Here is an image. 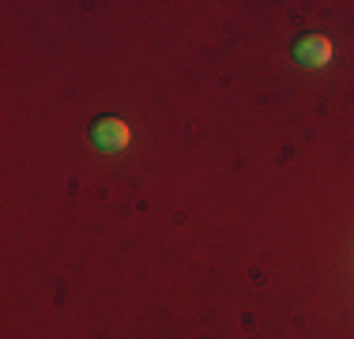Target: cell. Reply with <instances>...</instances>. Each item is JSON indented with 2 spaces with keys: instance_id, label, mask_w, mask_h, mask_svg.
Returning a JSON list of instances; mask_svg holds the SVG:
<instances>
[{
  "instance_id": "cell-2",
  "label": "cell",
  "mask_w": 354,
  "mask_h": 339,
  "mask_svg": "<svg viewBox=\"0 0 354 339\" xmlns=\"http://www.w3.org/2000/svg\"><path fill=\"white\" fill-rule=\"evenodd\" d=\"M294 61L306 64V68H324L332 61V42H328L324 34H301V38L294 42Z\"/></svg>"
},
{
  "instance_id": "cell-1",
  "label": "cell",
  "mask_w": 354,
  "mask_h": 339,
  "mask_svg": "<svg viewBox=\"0 0 354 339\" xmlns=\"http://www.w3.org/2000/svg\"><path fill=\"white\" fill-rule=\"evenodd\" d=\"M129 125L121 121V117H98L95 125H91V140L98 143L102 151H124L129 147Z\"/></svg>"
}]
</instances>
